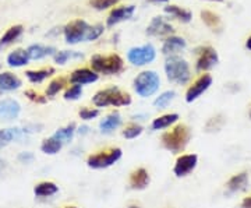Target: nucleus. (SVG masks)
I'll return each instance as SVG.
<instances>
[{"mask_svg":"<svg viewBox=\"0 0 251 208\" xmlns=\"http://www.w3.org/2000/svg\"><path fill=\"white\" fill-rule=\"evenodd\" d=\"M191 140V130L187 125H175L171 130L165 131L161 137V143L165 150L172 154H181Z\"/></svg>","mask_w":251,"mask_h":208,"instance_id":"obj_1","label":"nucleus"},{"mask_svg":"<svg viewBox=\"0 0 251 208\" xmlns=\"http://www.w3.org/2000/svg\"><path fill=\"white\" fill-rule=\"evenodd\" d=\"M131 95L128 92H125L117 87H109L99 90L94 97H92V104L97 108H106V106H128L131 105Z\"/></svg>","mask_w":251,"mask_h":208,"instance_id":"obj_2","label":"nucleus"},{"mask_svg":"<svg viewBox=\"0 0 251 208\" xmlns=\"http://www.w3.org/2000/svg\"><path fill=\"white\" fill-rule=\"evenodd\" d=\"M123 156V150L119 147H112V148H105L99 150L97 153L87 156V166L91 169H108L110 166L116 165Z\"/></svg>","mask_w":251,"mask_h":208,"instance_id":"obj_3","label":"nucleus"},{"mask_svg":"<svg viewBox=\"0 0 251 208\" xmlns=\"http://www.w3.org/2000/svg\"><path fill=\"white\" fill-rule=\"evenodd\" d=\"M91 67L95 73L105 76H116L125 70V62L119 54H94L91 57Z\"/></svg>","mask_w":251,"mask_h":208,"instance_id":"obj_4","label":"nucleus"},{"mask_svg":"<svg viewBox=\"0 0 251 208\" xmlns=\"http://www.w3.org/2000/svg\"><path fill=\"white\" fill-rule=\"evenodd\" d=\"M165 73L168 80L177 85H186L191 78L188 63L179 56H171L165 63Z\"/></svg>","mask_w":251,"mask_h":208,"instance_id":"obj_5","label":"nucleus"},{"mask_svg":"<svg viewBox=\"0 0 251 208\" xmlns=\"http://www.w3.org/2000/svg\"><path fill=\"white\" fill-rule=\"evenodd\" d=\"M133 87L138 97L141 98H150L155 95L159 87H161V78L159 74L153 70H145L141 72L133 81Z\"/></svg>","mask_w":251,"mask_h":208,"instance_id":"obj_6","label":"nucleus"},{"mask_svg":"<svg viewBox=\"0 0 251 208\" xmlns=\"http://www.w3.org/2000/svg\"><path fill=\"white\" fill-rule=\"evenodd\" d=\"M91 26L84 20H74L64 27V38L67 44H78L81 41H88Z\"/></svg>","mask_w":251,"mask_h":208,"instance_id":"obj_7","label":"nucleus"},{"mask_svg":"<svg viewBox=\"0 0 251 208\" xmlns=\"http://www.w3.org/2000/svg\"><path fill=\"white\" fill-rule=\"evenodd\" d=\"M155 57H156V51L151 44L131 48L127 53L128 62L134 66H147V64L152 63Z\"/></svg>","mask_w":251,"mask_h":208,"instance_id":"obj_8","label":"nucleus"},{"mask_svg":"<svg viewBox=\"0 0 251 208\" xmlns=\"http://www.w3.org/2000/svg\"><path fill=\"white\" fill-rule=\"evenodd\" d=\"M198 165L197 154H181L177 156L173 165V173L176 178H186L190 173L196 171Z\"/></svg>","mask_w":251,"mask_h":208,"instance_id":"obj_9","label":"nucleus"},{"mask_svg":"<svg viewBox=\"0 0 251 208\" xmlns=\"http://www.w3.org/2000/svg\"><path fill=\"white\" fill-rule=\"evenodd\" d=\"M212 81L214 80H212V76L211 74H206V73L201 74L197 80L188 87L187 91H186V102L187 104H193L194 101H197L212 85Z\"/></svg>","mask_w":251,"mask_h":208,"instance_id":"obj_10","label":"nucleus"},{"mask_svg":"<svg viewBox=\"0 0 251 208\" xmlns=\"http://www.w3.org/2000/svg\"><path fill=\"white\" fill-rule=\"evenodd\" d=\"M219 62V56L214 48L205 46L200 49L197 60V70L198 72H206L209 69H212L216 63Z\"/></svg>","mask_w":251,"mask_h":208,"instance_id":"obj_11","label":"nucleus"},{"mask_svg":"<svg viewBox=\"0 0 251 208\" xmlns=\"http://www.w3.org/2000/svg\"><path fill=\"white\" fill-rule=\"evenodd\" d=\"M151 183V175L145 168H137L128 176V184L133 190H144Z\"/></svg>","mask_w":251,"mask_h":208,"instance_id":"obj_12","label":"nucleus"},{"mask_svg":"<svg viewBox=\"0 0 251 208\" xmlns=\"http://www.w3.org/2000/svg\"><path fill=\"white\" fill-rule=\"evenodd\" d=\"M21 113V105L18 101L6 98L0 101V119L1 120H14Z\"/></svg>","mask_w":251,"mask_h":208,"instance_id":"obj_13","label":"nucleus"},{"mask_svg":"<svg viewBox=\"0 0 251 208\" xmlns=\"http://www.w3.org/2000/svg\"><path fill=\"white\" fill-rule=\"evenodd\" d=\"M122 125H123L122 115L117 110H115V112H110L109 115H106L105 118L99 122V130L103 134H110L115 130H117Z\"/></svg>","mask_w":251,"mask_h":208,"instance_id":"obj_14","label":"nucleus"},{"mask_svg":"<svg viewBox=\"0 0 251 208\" xmlns=\"http://www.w3.org/2000/svg\"><path fill=\"white\" fill-rule=\"evenodd\" d=\"M99 80V74L91 69H77L72 73L70 76V82L77 84V85H87L92 84Z\"/></svg>","mask_w":251,"mask_h":208,"instance_id":"obj_15","label":"nucleus"},{"mask_svg":"<svg viewBox=\"0 0 251 208\" xmlns=\"http://www.w3.org/2000/svg\"><path fill=\"white\" fill-rule=\"evenodd\" d=\"M173 32V27L163 17H153L151 24L147 28V34L152 36L169 35Z\"/></svg>","mask_w":251,"mask_h":208,"instance_id":"obj_16","label":"nucleus"},{"mask_svg":"<svg viewBox=\"0 0 251 208\" xmlns=\"http://www.w3.org/2000/svg\"><path fill=\"white\" fill-rule=\"evenodd\" d=\"M134 6H123V7L112 10V13L109 14L108 17V27H113V26L119 24L120 21H125V20L131 18L133 14H134Z\"/></svg>","mask_w":251,"mask_h":208,"instance_id":"obj_17","label":"nucleus"},{"mask_svg":"<svg viewBox=\"0 0 251 208\" xmlns=\"http://www.w3.org/2000/svg\"><path fill=\"white\" fill-rule=\"evenodd\" d=\"M247 186H249V173L247 172L236 173L226 182V190L229 193H239V191L246 190Z\"/></svg>","mask_w":251,"mask_h":208,"instance_id":"obj_18","label":"nucleus"},{"mask_svg":"<svg viewBox=\"0 0 251 208\" xmlns=\"http://www.w3.org/2000/svg\"><path fill=\"white\" fill-rule=\"evenodd\" d=\"M23 85V81L18 78L16 74L10 72L0 73V91L3 92H11L18 90Z\"/></svg>","mask_w":251,"mask_h":208,"instance_id":"obj_19","label":"nucleus"},{"mask_svg":"<svg viewBox=\"0 0 251 208\" xmlns=\"http://www.w3.org/2000/svg\"><path fill=\"white\" fill-rule=\"evenodd\" d=\"M59 193V186L50 181H44L36 183L34 186V194L38 199H46V197H52L54 194Z\"/></svg>","mask_w":251,"mask_h":208,"instance_id":"obj_20","label":"nucleus"},{"mask_svg":"<svg viewBox=\"0 0 251 208\" xmlns=\"http://www.w3.org/2000/svg\"><path fill=\"white\" fill-rule=\"evenodd\" d=\"M186 41L180 36H171L168 38L163 45H162V52L166 56H175L176 53H179L180 51H183L186 48Z\"/></svg>","mask_w":251,"mask_h":208,"instance_id":"obj_21","label":"nucleus"},{"mask_svg":"<svg viewBox=\"0 0 251 208\" xmlns=\"http://www.w3.org/2000/svg\"><path fill=\"white\" fill-rule=\"evenodd\" d=\"M180 116L177 113H166V115H162L158 116L152 120L151 123V129L153 131H159V130H165V129H169L173 127L177 122H179Z\"/></svg>","mask_w":251,"mask_h":208,"instance_id":"obj_22","label":"nucleus"},{"mask_svg":"<svg viewBox=\"0 0 251 208\" xmlns=\"http://www.w3.org/2000/svg\"><path fill=\"white\" fill-rule=\"evenodd\" d=\"M75 133H77V126H75V123H69L67 126L57 129L52 136L56 137V138L64 145L72 143L73 138L75 136Z\"/></svg>","mask_w":251,"mask_h":208,"instance_id":"obj_23","label":"nucleus"},{"mask_svg":"<svg viewBox=\"0 0 251 208\" xmlns=\"http://www.w3.org/2000/svg\"><path fill=\"white\" fill-rule=\"evenodd\" d=\"M31 59L28 56V52L25 49H16L7 56V64L10 67H23L28 64Z\"/></svg>","mask_w":251,"mask_h":208,"instance_id":"obj_24","label":"nucleus"},{"mask_svg":"<svg viewBox=\"0 0 251 208\" xmlns=\"http://www.w3.org/2000/svg\"><path fill=\"white\" fill-rule=\"evenodd\" d=\"M28 56L31 60H41L46 56L56 53V49L53 46H44V45H31L27 49Z\"/></svg>","mask_w":251,"mask_h":208,"instance_id":"obj_25","label":"nucleus"},{"mask_svg":"<svg viewBox=\"0 0 251 208\" xmlns=\"http://www.w3.org/2000/svg\"><path fill=\"white\" fill-rule=\"evenodd\" d=\"M56 70L53 67H48V69H41V70H27L25 72V77L28 78V81L32 84H41L44 82L46 78H49L52 74H54Z\"/></svg>","mask_w":251,"mask_h":208,"instance_id":"obj_26","label":"nucleus"},{"mask_svg":"<svg viewBox=\"0 0 251 208\" xmlns=\"http://www.w3.org/2000/svg\"><path fill=\"white\" fill-rule=\"evenodd\" d=\"M23 31H24L23 26H13V27H10L0 38V51L4 49L6 46H9L10 44H13L14 41H17L18 38L21 36V34H23Z\"/></svg>","mask_w":251,"mask_h":208,"instance_id":"obj_27","label":"nucleus"},{"mask_svg":"<svg viewBox=\"0 0 251 208\" xmlns=\"http://www.w3.org/2000/svg\"><path fill=\"white\" fill-rule=\"evenodd\" d=\"M39 148H41V153H44L45 155H56L62 151L63 144L56 137L50 136L45 140H42Z\"/></svg>","mask_w":251,"mask_h":208,"instance_id":"obj_28","label":"nucleus"},{"mask_svg":"<svg viewBox=\"0 0 251 208\" xmlns=\"http://www.w3.org/2000/svg\"><path fill=\"white\" fill-rule=\"evenodd\" d=\"M165 11L168 14L173 16V17H176L177 20H180V21H183V23H188L193 18V14H191L190 10L183 9V7H179V6H175V4L165 7Z\"/></svg>","mask_w":251,"mask_h":208,"instance_id":"obj_29","label":"nucleus"},{"mask_svg":"<svg viewBox=\"0 0 251 208\" xmlns=\"http://www.w3.org/2000/svg\"><path fill=\"white\" fill-rule=\"evenodd\" d=\"M176 98V92L173 90L165 91L162 92L159 97H156V100L153 101V106L158 109H165L171 105V102Z\"/></svg>","mask_w":251,"mask_h":208,"instance_id":"obj_30","label":"nucleus"},{"mask_svg":"<svg viewBox=\"0 0 251 208\" xmlns=\"http://www.w3.org/2000/svg\"><path fill=\"white\" fill-rule=\"evenodd\" d=\"M66 85H67V80H66L64 77H57V78H54V80H52V81L49 82V85H48V88H46V97H48V98H52L54 95H57Z\"/></svg>","mask_w":251,"mask_h":208,"instance_id":"obj_31","label":"nucleus"},{"mask_svg":"<svg viewBox=\"0 0 251 208\" xmlns=\"http://www.w3.org/2000/svg\"><path fill=\"white\" fill-rule=\"evenodd\" d=\"M144 127L138 123H130L122 130V136L125 137L126 140H134L137 137H140L143 134Z\"/></svg>","mask_w":251,"mask_h":208,"instance_id":"obj_32","label":"nucleus"},{"mask_svg":"<svg viewBox=\"0 0 251 208\" xmlns=\"http://www.w3.org/2000/svg\"><path fill=\"white\" fill-rule=\"evenodd\" d=\"M84 54L81 52H74V51H62L54 53V62L57 64H66L70 59H82Z\"/></svg>","mask_w":251,"mask_h":208,"instance_id":"obj_33","label":"nucleus"},{"mask_svg":"<svg viewBox=\"0 0 251 208\" xmlns=\"http://www.w3.org/2000/svg\"><path fill=\"white\" fill-rule=\"evenodd\" d=\"M201 18H202V21L206 24V27L212 28V29H216V28H219V26H221L219 16L215 14V13H212V11H208V10L201 11Z\"/></svg>","mask_w":251,"mask_h":208,"instance_id":"obj_34","label":"nucleus"},{"mask_svg":"<svg viewBox=\"0 0 251 208\" xmlns=\"http://www.w3.org/2000/svg\"><path fill=\"white\" fill-rule=\"evenodd\" d=\"M82 95V85H77V84H73L70 88L64 91V95L63 98L66 101H77Z\"/></svg>","mask_w":251,"mask_h":208,"instance_id":"obj_35","label":"nucleus"},{"mask_svg":"<svg viewBox=\"0 0 251 208\" xmlns=\"http://www.w3.org/2000/svg\"><path fill=\"white\" fill-rule=\"evenodd\" d=\"M24 95H25L31 102L38 104V105H44V104L48 102V97H46V95H42V94H39V92H36L35 90H27L25 92H24Z\"/></svg>","mask_w":251,"mask_h":208,"instance_id":"obj_36","label":"nucleus"},{"mask_svg":"<svg viewBox=\"0 0 251 208\" xmlns=\"http://www.w3.org/2000/svg\"><path fill=\"white\" fill-rule=\"evenodd\" d=\"M99 109L97 108H84L81 109L80 112H78V116H80L81 120H85V122H88V120H94V119H97L99 116Z\"/></svg>","mask_w":251,"mask_h":208,"instance_id":"obj_37","label":"nucleus"},{"mask_svg":"<svg viewBox=\"0 0 251 208\" xmlns=\"http://www.w3.org/2000/svg\"><path fill=\"white\" fill-rule=\"evenodd\" d=\"M224 126V118L222 116H215V118H211L206 123V131L212 133V131H219Z\"/></svg>","mask_w":251,"mask_h":208,"instance_id":"obj_38","label":"nucleus"},{"mask_svg":"<svg viewBox=\"0 0 251 208\" xmlns=\"http://www.w3.org/2000/svg\"><path fill=\"white\" fill-rule=\"evenodd\" d=\"M120 0H90V4L97 10H106L115 6Z\"/></svg>","mask_w":251,"mask_h":208,"instance_id":"obj_39","label":"nucleus"},{"mask_svg":"<svg viewBox=\"0 0 251 208\" xmlns=\"http://www.w3.org/2000/svg\"><path fill=\"white\" fill-rule=\"evenodd\" d=\"M11 141H13V136L10 129H0V148L6 147Z\"/></svg>","mask_w":251,"mask_h":208,"instance_id":"obj_40","label":"nucleus"},{"mask_svg":"<svg viewBox=\"0 0 251 208\" xmlns=\"http://www.w3.org/2000/svg\"><path fill=\"white\" fill-rule=\"evenodd\" d=\"M17 159H18V162L28 165V163H32L34 161H35V155L32 154L31 151H23V153H20V154H18Z\"/></svg>","mask_w":251,"mask_h":208,"instance_id":"obj_41","label":"nucleus"},{"mask_svg":"<svg viewBox=\"0 0 251 208\" xmlns=\"http://www.w3.org/2000/svg\"><path fill=\"white\" fill-rule=\"evenodd\" d=\"M102 34H103V26H100V24H98V26H91L88 41H95V39H98Z\"/></svg>","mask_w":251,"mask_h":208,"instance_id":"obj_42","label":"nucleus"},{"mask_svg":"<svg viewBox=\"0 0 251 208\" xmlns=\"http://www.w3.org/2000/svg\"><path fill=\"white\" fill-rule=\"evenodd\" d=\"M240 207L242 208H251V196L249 197H244L242 201V204H240Z\"/></svg>","mask_w":251,"mask_h":208,"instance_id":"obj_43","label":"nucleus"},{"mask_svg":"<svg viewBox=\"0 0 251 208\" xmlns=\"http://www.w3.org/2000/svg\"><path fill=\"white\" fill-rule=\"evenodd\" d=\"M90 131V127L88 126H81L77 129V133L80 134V136H84V134H87Z\"/></svg>","mask_w":251,"mask_h":208,"instance_id":"obj_44","label":"nucleus"},{"mask_svg":"<svg viewBox=\"0 0 251 208\" xmlns=\"http://www.w3.org/2000/svg\"><path fill=\"white\" fill-rule=\"evenodd\" d=\"M4 168H6V161H4L3 158H0V172H1Z\"/></svg>","mask_w":251,"mask_h":208,"instance_id":"obj_45","label":"nucleus"},{"mask_svg":"<svg viewBox=\"0 0 251 208\" xmlns=\"http://www.w3.org/2000/svg\"><path fill=\"white\" fill-rule=\"evenodd\" d=\"M246 46H247V49H250L251 51V36L247 39V42H246Z\"/></svg>","mask_w":251,"mask_h":208,"instance_id":"obj_46","label":"nucleus"},{"mask_svg":"<svg viewBox=\"0 0 251 208\" xmlns=\"http://www.w3.org/2000/svg\"><path fill=\"white\" fill-rule=\"evenodd\" d=\"M127 208H141L140 206H137V204H131V206H128Z\"/></svg>","mask_w":251,"mask_h":208,"instance_id":"obj_47","label":"nucleus"},{"mask_svg":"<svg viewBox=\"0 0 251 208\" xmlns=\"http://www.w3.org/2000/svg\"><path fill=\"white\" fill-rule=\"evenodd\" d=\"M63 208H78L77 206H66V207H63Z\"/></svg>","mask_w":251,"mask_h":208,"instance_id":"obj_48","label":"nucleus"},{"mask_svg":"<svg viewBox=\"0 0 251 208\" xmlns=\"http://www.w3.org/2000/svg\"><path fill=\"white\" fill-rule=\"evenodd\" d=\"M155 1H168V0H155Z\"/></svg>","mask_w":251,"mask_h":208,"instance_id":"obj_49","label":"nucleus"},{"mask_svg":"<svg viewBox=\"0 0 251 208\" xmlns=\"http://www.w3.org/2000/svg\"><path fill=\"white\" fill-rule=\"evenodd\" d=\"M211 1H224V0H211Z\"/></svg>","mask_w":251,"mask_h":208,"instance_id":"obj_50","label":"nucleus"},{"mask_svg":"<svg viewBox=\"0 0 251 208\" xmlns=\"http://www.w3.org/2000/svg\"><path fill=\"white\" fill-rule=\"evenodd\" d=\"M250 116H251V113H250Z\"/></svg>","mask_w":251,"mask_h":208,"instance_id":"obj_51","label":"nucleus"}]
</instances>
